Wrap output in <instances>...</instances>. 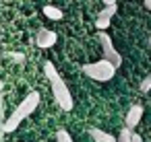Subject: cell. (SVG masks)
<instances>
[{"label":"cell","instance_id":"13","mask_svg":"<svg viewBox=\"0 0 151 142\" xmlns=\"http://www.w3.org/2000/svg\"><path fill=\"white\" fill-rule=\"evenodd\" d=\"M149 87H151V78H145V80L141 82V91H143V93H147V91H149Z\"/></svg>","mask_w":151,"mask_h":142},{"label":"cell","instance_id":"14","mask_svg":"<svg viewBox=\"0 0 151 142\" xmlns=\"http://www.w3.org/2000/svg\"><path fill=\"white\" fill-rule=\"evenodd\" d=\"M128 142H143V138L139 136V134H134V132H130V140Z\"/></svg>","mask_w":151,"mask_h":142},{"label":"cell","instance_id":"3","mask_svg":"<svg viewBox=\"0 0 151 142\" xmlns=\"http://www.w3.org/2000/svg\"><path fill=\"white\" fill-rule=\"evenodd\" d=\"M83 72L89 76V78H93V80H99V82H106V80H110L112 76H114V72H116V68L108 62V60H99V62H91V64H85L83 66Z\"/></svg>","mask_w":151,"mask_h":142},{"label":"cell","instance_id":"8","mask_svg":"<svg viewBox=\"0 0 151 142\" xmlns=\"http://www.w3.org/2000/svg\"><path fill=\"white\" fill-rule=\"evenodd\" d=\"M44 15L48 19H54V21H60L62 19V11L56 9V6H44Z\"/></svg>","mask_w":151,"mask_h":142},{"label":"cell","instance_id":"2","mask_svg":"<svg viewBox=\"0 0 151 142\" xmlns=\"http://www.w3.org/2000/svg\"><path fill=\"white\" fill-rule=\"evenodd\" d=\"M37 103H40V95H37V93H29V95L23 99V103L13 111V115L2 124V130H4V132H13V130H17V128H19V124L35 111Z\"/></svg>","mask_w":151,"mask_h":142},{"label":"cell","instance_id":"5","mask_svg":"<svg viewBox=\"0 0 151 142\" xmlns=\"http://www.w3.org/2000/svg\"><path fill=\"white\" fill-rule=\"evenodd\" d=\"M56 33L54 31H50V29H40V33H37V37H35V43L40 45V48H52L54 43H56Z\"/></svg>","mask_w":151,"mask_h":142},{"label":"cell","instance_id":"15","mask_svg":"<svg viewBox=\"0 0 151 142\" xmlns=\"http://www.w3.org/2000/svg\"><path fill=\"white\" fill-rule=\"evenodd\" d=\"M106 4H116V0H104Z\"/></svg>","mask_w":151,"mask_h":142},{"label":"cell","instance_id":"9","mask_svg":"<svg viewBox=\"0 0 151 142\" xmlns=\"http://www.w3.org/2000/svg\"><path fill=\"white\" fill-rule=\"evenodd\" d=\"M114 13H116V4H106V9L101 11V19H112L114 17Z\"/></svg>","mask_w":151,"mask_h":142},{"label":"cell","instance_id":"7","mask_svg":"<svg viewBox=\"0 0 151 142\" xmlns=\"http://www.w3.org/2000/svg\"><path fill=\"white\" fill-rule=\"evenodd\" d=\"M89 134H91V138H93L95 142H116V138H114L112 134L101 132L99 128H91V130H89Z\"/></svg>","mask_w":151,"mask_h":142},{"label":"cell","instance_id":"11","mask_svg":"<svg viewBox=\"0 0 151 142\" xmlns=\"http://www.w3.org/2000/svg\"><path fill=\"white\" fill-rule=\"evenodd\" d=\"M130 132H132V130L122 128V130H120V134H118V140H116V142H128V140H130Z\"/></svg>","mask_w":151,"mask_h":142},{"label":"cell","instance_id":"12","mask_svg":"<svg viewBox=\"0 0 151 142\" xmlns=\"http://www.w3.org/2000/svg\"><path fill=\"white\" fill-rule=\"evenodd\" d=\"M95 25H97V29H108V27H110V19H101V17H99V19L95 21Z\"/></svg>","mask_w":151,"mask_h":142},{"label":"cell","instance_id":"4","mask_svg":"<svg viewBox=\"0 0 151 142\" xmlns=\"http://www.w3.org/2000/svg\"><path fill=\"white\" fill-rule=\"evenodd\" d=\"M99 41H101V48H104V60H108L114 68H118V66L122 64V58H120V54L114 50L110 35L104 33V31H99Z\"/></svg>","mask_w":151,"mask_h":142},{"label":"cell","instance_id":"10","mask_svg":"<svg viewBox=\"0 0 151 142\" xmlns=\"http://www.w3.org/2000/svg\"><path fill=\"white\" fill-rule=\"evenodd\" d=\"M56 142H73V138H70V134H68L66 130H58V134H56Z\"/></svg>","mask_w":151,"mask_h":142},{"label":"cell","instance_id":"6","mask_svg":"<svg viewBox=\"0 0 151 142\" xmlns=\"http://www.w3.org/2000/svg\"><path fill=\"white\" fill-rule=\"evenodd\" d=\"M141 117H143V107H141V105L130 107V111L126 113V128H128V130H132V128L141 121Z\"/></svg>","mask_w":151,"mask_h":142},{"label":"cell","instance_id":"1","mask_svg":"<svg viewBox=\"0 0 151 142\" xmlns=\"http://www.w3.org/2000/svg\"><path fill=\"white\" fill-rule=\"evenodd\" d=\"M44 72H46V76H48V80H50V84H52V95H54V99L58 101V105H60L64 111H70V109H73V97H70V93H68V87H66L64 80L60 78L56 66H54L52 62H46V64H44Z\"/></svg>","mask_w":151,"mask_h":142}]
</instances>
